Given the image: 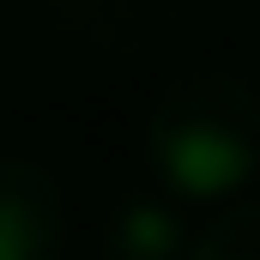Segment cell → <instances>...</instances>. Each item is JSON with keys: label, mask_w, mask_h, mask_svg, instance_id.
I'll return each instance as SVG.
<instances>
[{"label": "cell", "mask_w": 260, "mask_h": 260, "mask_svg": "<svg viewBox=\"0 0 260 260\" xmlns=\"http://www.w3.org/2000/svg\"><path fill=\"white\" fill-rule=\"evenodd\" d=\"M145 157L176 200H230L260 176V97L236 73L176 79L151 121Z\"/></svg>", "instance_id": "6da1fadb"}, {"label": "cell", "mask_w": 260, "mask_h": 260, "mask_svg": "<svg viewBox=\"0 0 260 260\" xmlns=\"http://www.w3.org/2000/svg\"><path fill=\"white\" fill-rule=\"evenodd\" d=\"M67 212L43 164L0 157V260H61Z\"/></svg>", "instance_id": "7a4b0ae2"}, {"label": "cell", "mask_w": 260, "mask_h": 260, "mask_svg": "<svg viewBox=\"0 0 260 260\" xmlns=\"http://www.w3.org/2000/svg\"><path fill=\"white\" fill-rule=\"evenodd\" d=\"M103 248L109 260H188L194 236L182 224V212L170 200H121L109 230H103Z\"/></svg>", "instance_id": "3957f363"}, {"label": "cell", "mask_w": 260, "mask_h": 260, "mask_svg": "<svg viewBox=\"0 0 260 260\" xmlns=\"http://www.w3.org/2000/svg\"><path fill=\"white\" fill-rule=\"evenodd\" d=\"M188 260H260V200L254 206L218 212V218L194 236Z\"/></svg>", "instance_id": "277c9868"}]
</instances>
